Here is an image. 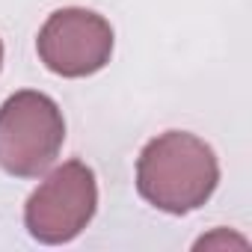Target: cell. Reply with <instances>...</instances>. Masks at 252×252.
Wrapping results in <instances>:
<instances>
[{"label":"cell","mask_w":252,"mask_h":252,"mask_svg":"<svg viewBox=\"0 0 252 252\" xmlns=\"http://www.w3.org/2000/svg\"><path fill=\"white\" fill-rule=\"evenodd\" d=\"M98 181L83 160H68L45 175L24 205V225L30 237L48 246L74 240L95 217Z\"/></svg>","instance_id":"3"},{"label":"cell","mask_w":252,"mask_h":252,"mask_svg":"<svg viewBox=\"0 0 252 252\" xmlns=\"http://www.w3.org/2000/svg\"><path fill=\"white\" fill-rule=\"evenodd\" d=\"M36 51L48 71L60 77H89L113 57V27L92 9H57L42 24Z\"/></svg>","instance_id":"4"},{"label":"cell","mask_w":252,"mask_h":252,"mask_svg":"<svg viewBox=\"0 0 252 252\" xmlns=\"http://www.w3.org/2000/svg\"><path fill=\"white\" fill-rule=\"evenodd\" d=\"M0 65H3V42H0Z\"/></svg>","instance_id":"5"},{"label":"cell","mask_w":252,"mask_h":252,"mask_svg":"<svg viewBox=\"0 0 252 252\" xmlns=\"http://www.w3.org/2000/svg\"><path fill=\"white\" fill-rule=\"evenodd\" d=\"M65 143V119L54 98L21 89L0 104V169L15 178H39Z\"/></svg>","instance_id":"2"},{"label":"cell","mask_w":252,"mask_h":252,"mask_svg":"<svg viewBox=\"0 0 252 252\" xmlns=\"http://www.w3.org/2000/svg\"><path fill=\"white\" fill-rule=\"evenodd\" d=\"M217 184V155L196 134L166 131L149 140L137 158V190L158 211L190 214L214 196Z\"/></svg>","instance_id":"1"}]
</instances>
